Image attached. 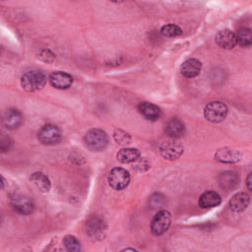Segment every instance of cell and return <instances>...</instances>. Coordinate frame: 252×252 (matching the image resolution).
<instances>
[{"label": "cell", "mask_w": 252, "mask_h": 252, "mask_svg": "<svg viewBox=\"0 0 252 252\" xmlns=\"http://www.w3.org/2000/svg\"><path fill=\"white\" fill-rule=\"evenodd\" d=\"M48 80L50 85L58 90H66L73 84V77L63 71H56L51 73Z\"/></svg>", "instance_id": "obj_10"}, {"label": "cell", "mask_w": 252, "mask_h": 252, "mask_svg": "<svg viewBox=\"0 0 252 252\" xmlns=\"http://www.w3.org/2000/svg\"><path fill=\"white\" fill-rule=\"evenodd\" d=\"M171 222V215L168 211H158L151 221V230L155 235H161L167 231Z\"/></svg>", "instance_id": "obj_4"}, {"label": "cell", "mask_w": 252, "mask_h": 252, "mask_svg": "<svg viewBox=\"0 0 252 252\" xmlns=\"http://www.w3.org/2000/svg\"><path fill=\"white\" fill-rule=\"evenodd\" d=\"M165 132L171 138H179L183 136L185 132V126L181 120L173 118L167 123L165 127Z\"/></svg>", "instance_id": "obj_20"}, {"label": "cell", "mask_w": 252, "mask_h": 252, "mask_svg": "<svg viewBox=\"0 0 252 252\" xmlns=\"http://www.w3.org/2000/svg\"><path fill=\"white\" fill-rule=\"evenodd\" d=\"M215 158L217 160H219L220 162L233 163V162H237L241 159V154L237 150H234V149L221 148L216 152Z\"/></svg>", "instance_id": "obj_12"}, {"label": "cell", "mask_w": 252, "mask_h": 252, "mask_svg": "<svg viewBox=\"0 0 252 252\" xmlns=\"http://www.w3.org/2000/svg\"><path fill=\"white\" fill-rule=\"evenodd\" d=\"M220 196L215 191H207L203 193L199 198V206L203 209L217 207L220 204Z\"/></svg>", "instance_id": "obj_18"}, {"label": "cell", "mask_w": 252, "mask_h": 252, "mask_svg": "<svg viewBox=\"0 0 252 252\" xmlns=\"http://www.w3.org/2000/svg\"><path fill=\"white\" fill-rule=\"evenodd\" d=\"M46 84V76L40 70H30L21 78V86L27 92L41 90Z\"/></svg>", "instance_id": "obj_1"}, {"label": "cell", "mask_w": 252, "mask_h": 252, "mask_svg": "<svg viewBox=\"0 0 252 252\" xmlns=\"http://www.w3.org/2000/svg\"><path fill=\"white\" fill-rule=\"evenodd\" d=\"M250 203V196L247 193L240 192L235 194L229 201V208L236 213L243 212Z\"/></svg>", "instance_id": "obj_16"}, {"label": "cell", "mask_w": 252, "mask_h": 252, "mask_svg": "<svg viewBox=\"0 0 252 252\" xmlns=\"http://www.w3.org/2000/svg\"><path fill=\"white\" fill-rule=\"evenodd\" d=\"M184 148L183 145L174 140H168L164 141L160 146H159V153L161 157H163L165 159L168 160H174L177 159L178 158L181 157L183 154Z\"/></svg>", "instance_id": "obj_6"}, {"label": "cell", "mask_w": 252, "mask_h": 252, "mask_svg": "<svg viewBox=\"0 0 252 252\" xmlns=\"http://www.w3.org/2000/svg\"><path fill=\"white\" fill-rule=\"evenodd\" d=\"M202 68V64L195 58H190L183 62L180 68L181 74L186 78H194L199 75Z\"/></svg>", "instance_id": "obj_15"}, {"label": "cell", "mask_w": 252, "mask_h": 252, "mask_svg": "<svg viewBox=\"0 0 252 252\" xmlns=\"http://www.w3.org/2000/svg\"><path fill=\"white\" fill-rule=\"evenodd\" d=\"M23 120L24 118L22 113L15 108L7 109L2 116V123L9 130L18 129L22 125Z\"/></svg>", "instance_id": "obj_11"}, {"label": "cell", "mask_w": 252, "mask_h": 252, "mask_svg": "<svg viewBox=\"0 0 252 252\" xmlns=\"http://www.w3.org/2000/svg\"><path fill=\"white\" fill-rule=\"evenodd\" d=\"M113 138L115 142L119 145H128L131 143V137L128 133L123 130L116 129L113 133Z\"/></svg>", "instance_id": "obj_26"}, {"label": "cell", "mask_w": 252, "mask_h": 252, "mask_svg": "<svg viewBox=\"0 0 252 252\" xmlns=\"http://www.w3.org/2000/svg\"><path fill=\"white\" fill-rule=\"evenodd\" d=\"M227 107L221 101L209 102L204 108L205 118L212 123H220L224 120L227 115Z\"/></svg>", "instance_id": "obj_3"}, {"label": "cell", "mask_w": 252, "mask_h": 252, "mask_svg": "<svg viewBox=\"0 0 252 252\" xmlns=\"http://www.w3.org/2000/svg\"><path fill=\"white\" fill-rule=\"evenodd\" d=\"M130 182L129 172L122 167H114L108 174V183L114 190H122Z\"/></svg>", "instance_id": "obj_5"}, {"label": "cell", "mask_w": 252, "mask_h": 252, "mask_svg": "<svg viewBox=\"0 0 252 252\" xmlns=\"http://www.w3.org/2000/svg\"><path fill=\"white\" fill-rule=\"evenodd\" d=\"M30 179L41 192H47L51 187L49 178L42 172H33Z\"/></svg>", "instance_id": "obj_21"}, {"label": "cell", "mask_w": 252, "mask_h": 252, "mask_svg": "<svg viewBox=\"0 0 252 252\" xmlns=\"http://www.w3.org/2000/svg\"><path fill=\"white\" fill-rule=\"evenodd\" d=\"M236 43L242 47L250 46L252 43V33L251 30L248 28H241L235 33Z\"/></svg>", "instance_id": "obj_22"}, {"label": "cell", "mask_w": 252, "mask_h": 252, "mask_svg": "<svg viewBox=\"0 0 252 252\" xmlns=\"http://www.w3.org/2000/svg\"><path fill=\"white\" fill-rule=\"evenodd\" d=\"M84 143L89 150L93 152H99L106 148L108 144V137L107 134L100 129H91L86 133Z\"/></svg>", "instance_id": "obj_2"}, {"label": "cell", "mask_w": 252, "mask_h": 252, "mask_svg": "<svg viewBox=\"0 0 252 252\" xmlns=\"http://www.w3.org/2000/svg\"><path fill=\"white\" fill-rule=\"evenodd\" d=\"M106 224L104 220L98 217H92L87 222V232L94 240H100L104 237Z\"/></svg>", "instance_id": "obj_9"}, {"label": "cell", "mask_w": 252, "mask_h": 252, "mask_svg": "<svg viewBox=\"0 0 252 252\" xmlns=\"http://www.w3.org/2000/svg\"><path fill=\"white\" fill-rule=\"evenodd\" d=\"M216 42L221 48L231 49L236 45L235 33L229 30L220 31L216 35Z\"/></svg>", "instance_id": "obj_14"}, {"label": "cell", "mask_w": 252, "mask_h": 252, "mask_svg": "<svg viewBox=\"0 0 252 252\" xmlns=\"http://www.w3.org/2000/svg\"><path fill=\"white\" fill-rule=\"evenodd\" d=\"M160 33L166 37H175L182 33V30L174 24H168L161 27Z\"/></svg>", "instance_id": "obj_23"}, {"label": "cell", "mask_w": 252, "mask_h": 252, "mask_svg": "<svg viewBox=\"0 0 252 252\" xmlns=\"http://www.w3.org/2000/svg\"><path fill=\"white\" fill-rule=\"evenodd\" d=\"M116 157L122 163H131L140 158V151L135 148H123L117 153Z\"/></svg>", "instance_id": "obj_19"}, {"label": "cell", "mask_w": 252, "mask_h": 252, "mask_svg": "<svg viewBox=\"0 0 252 252\" xmlns=\"http://www.w3.org/2000/svg\"><path fill=\"white\" fill-rule=\"evenodd\" d=\"M38 140L44 145L57 144L61 140V131L56 125L46 124L39 130Z\"/></svg>", "instance_id": "obj_8"}, {"label": "cell", "mask_w": 252, "mask_h": 252, "mask_svg": "<svg viewBox=\"0 0 252 252\" xmlns=\"http://www.w3.org/2000/svg\"><path fill=\"white\" fill-rule=\"evenodd\" d=\"M63 244L68 251L76 252L81 249L80 241L74 235H66L63 239Z\"/></svg>", "instance_id": "obj_25"}, {"label": "cell", "mask_w": 252, "mask_h": 252, "mask_svg": "<svg viewBox=\"0 0 252 252\" xmlns=\"http://www.w3.org/2000/svg\"><path fill=\"white\" fill-rule=\"evenodd\" d=\"M239 182V177L234 171H224L220 174L219 183L221 188L224 190H232L234 189Z\"/></svg>", "instance_id": "obj_17"}, {"label": "cell", "mask_w": 252, "mask_h": 252, "mask_svg": "<svg viewBox=\"0 0 252 252\" xmlns=\"http://www.w3.org/2000/svg\"><path fill=\"white\" fill-rule=\"evenodd\" d=\"M251 178H252V173H249L248 176H247V179H246V185H247V188L249 190H252V186H251Z\"/></svg>", "instance_id": "obj_28"}, {"label": "cell", "mask_w": 252, "mask_h": 252, "mask_svg": "<svg viewBox=\"0 0 252 252\" xmlns=\"http://www.w3.org/2000/svg\"><path fill=\"white\" fill-rule=\"evenodd\" d=\"M12 145V140L7 137V136H2L1 137V142H0V148H1V151L2 152H5V151H8L10 149Z\"/></svg>", "instance_id": "obj_27"}, {"label": "cell", "mask_w": 252, "mask_h": 252, "mask_svg": "<svg viewBox=\"0 0 252 252\" xmlns=\"http://www.w3.org/2000/svg\"><path fill=\"white\" fill-rule=\"evenodd\" d=\"M11 206L15 212L21 215H30L34 210V204L29 197L23 194H15L10 200Z\"/></svg>", "instance_id": "obj_7"}, {"label": "cell", "mask_w": 252, "mask_h": 252, "mask_svg": "<svg viewBox=\"0 0 252 252\" xmlns=\"http://www.w3.org/2000/svg\"><path fill=\"white\" fill-rule=\"evenodd\" d=\"M138 110L139 112L148 120L151 121H156L159 119L161 115V110L158 106H157L154 103L148 102V101H143L140 102L138 105Z\"/></svg>", "instance_id": "obj_13"}, {"label": "cell", "mask_w": 252, "mask_h": 252, "mask_svg": "<svg viewBox=\"0 0 252 252\" xmlns=\"http://www.w3.org/2000/svg\"><path fill=\"white\" fill-rule=\"evenodd\" d=\"M166 203L165 197L160 193L153 194L149 199V205L153 210H158L162 208Z\"/></svg>", "instance_id": "obj_24"}]
</instances>
